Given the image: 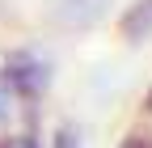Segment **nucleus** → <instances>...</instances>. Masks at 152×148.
Masks as SVG:
<instances>
[{"mask_svg":"<svg viewBox=\"0 0 152 148\" xmlns=\"http://www.w3.org/2000/svg\"><path fill=\"white\" fill-rule=\"evenodd\" d=\"M4 81H9L13 93H21V97H38V93L51 85V64L38 59V55H13L9 68H4Z\"/></svg>","mask_w":152,"mask_h":148,"instance_id":"nucleus-1","label":"nucleus"},{"mask_svg":"<svg viewBox=\"0 0 152 148\" xmlns=\"http://www.w3.org/2000/svg\"><path fill=\"white\" fill-rule=\"evenodd\" d=\"M106 4H110V0H59L55 17H59L64 26H72V30H85V26H93V21H102Z\"/></svg>","mask_w":152,"mask_h":148,"instance_id":"nucleus-2","label":"nucleus"},{"mask_svg":"<svg viewBox=\"0 0 152 148\" xmlns=\"http://www.w3.org/2000/svg\"><path fill=\"white\" fill-rule=\"evenodd\" d=\"M123 34H127L131 42H144L148 34H152V0H140V4L123 17Z\"/></svg>","mask_w":152,"mask_h":148,"instance_id":"nucleus-3","label":"nucleus"},{"mask_svg":"<svg viewBox=\"0 0 152 148\" xmlns=\"http://www.w3.org/2000/svg\"><path fill=\"white\" fill-rule=\"evenodd\" d=\"M55 148H80V127H59V131H55Z\"/></svg>","mask_w":152,"mask_h":148,"instance_id":"nucleus-4","label":"nucleus"},{"mask_svg":"<svg viewBox=\"0 0 152 148\" xmlns=\"http://www.w3.org/2000/svg\"><path fill=\"white\" fill-rule=\"evenodd\" d=\"M123 148H148V140H140V136H131V140H127Z\"/></svg>","mask_w":152,"mask_h":148,"instance_id":"nucleus-5","label":"nucleus"},{"mask_svg":"<svg viewBox=\"0 0 152 148\" xmlns=\"http://www.w3.org/2000/svg\"><path fill=\"white\" fill-rule=\"evenodd\" d=\"M4 89H9V81L0 76V119H4Z\"/></svg>","mask_w":152,"mask_h":148,"instance_id":"nucleus-6","label":"nucleus"},{"mask_svg":"<svg viewBox=\"0 0 152 148\" xmlns=\"http://www.w3.org/2000/svg\"><path fill=\"white\" fill-rule=\"evenodd\" d=\"M13 148H34V140H21V144H13Z\"/></svg>","mask_w":152,"mask_h":148,"instance_id":"nucleus-7","label":"nucleus"},{"mask_svg":"<svg viewBox=\"0 0 152 148\" xmlns=\"http://www.w3.org/2000/svg\"><path fill=\"white\" fill-rule=\"evenodd\" d=\"M148 110H152V93H148Z\"/></svg>","mask_w":152,"mask_h":148,"instance_id":"nucleus-8","label":"nucleus"}]
</instances>
